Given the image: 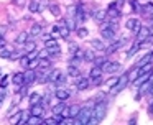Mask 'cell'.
I'll use <instances>...</instances> for the list:
<instances>
[{"mask_svg":"<svg viewBox=\"0 0 153 125\" xmlns=\"http://www.w3.org/2000/svg\"><path fill=\"white\" fill-rule=\"evenodd\" d=\"M105 112H107V102L105 100H96L87 124L96 125V124H99V122H102V118L105 117Z\"/></svg>","mask_w":153,"mask_h":125,"instance_id":"6da1fadb","label":"cell"},{"mask_svg":"<svg viewBox=\"0 0 153 125\" xmlns=\"http://www.w3.org/2000/svg\"><path fill=\"white\" fill-rule=\"evenodd\" d=\"M92 107H94V104L92 105H91V104L81 105L79 114L73 118V124L74 125H84V124H87V120H89V117H91V112H92Z\"/></svg>","mask_w":153,"mask_h":125,"instance_id":"7a4b0ae2","label":"cell"},{"mask_svg":"<svg viewBox=\"0 0 153 125\" xmlns=\"http://www.w3.org/2000/svg\"><path fill=\"white\" fill-rule=\"evenodd\" d=\"M128 84H130V81H128V72H123V74L119 76V81L115 82V86H114V87H110V92H109V94L114 97V95H117L119 92H122Z\"/></svg>","mask_w":153,"mask_h":125,"instance_id":"3957f363","label":"cell"},{"mask_svg":"<svg viewBox=\"0 0 153 125\" xmlns=\"http://www.w3.org/2000/svg\"><path fill=\"white\" fill-rule=\"evenodd\" d=\"M115 35H117V30H114L112 26H109V22L100 23V36H102V39H105V41H114V39H115Z\"/></svg>","mask_w":153,"mask_h":125,"instance_id":"277c9868","label":"cell"},{"mask_svg":"<svg viewBox=\"0 0 153 125\" xmlns=\"http://www.w3.org/2000/svg\"><path fill=\"white\" fill-rule=\"evenodd\" d=\"M45 48L50 51V54L53 56V58H56V56L61 54V48H59V43H58L56 38H50L45 41Z\"/></svg>","mask_w":153,"mask_h":125,"instance_id":"5b68a950","label":"cell"},{"mask_svg":"<svg viewBox=\"0 0 153 125\" xmlns=\"http://www.w3.org/2000/svg\"><path fill=\"white\" fill-rule=\"evenodd\" d=\"M102 71L104 72H107V74H112V72H117V71H120V62H117V61H112V59H107V61H104L102 62Z\"/></svg>","mask_w":153,"mask_h":125,"instance_id":"8992f818","label":"cell"},{"mask_svg":"<svg viewBox=\"0 0 153 125\" xmlns=\"http://www.w3.org/2000/svg\"><path fill=\"white\" fill-rule=\"evenodd\" d=\"M74 86H76V89L79 92H82V91H86V89L91 87V79L79 76V77H76V84H74Z\"/></svg>","mask_w":153,"mask_h":125,"instance_id":"52a82bcc","label":"cell"},{"mask_svg":"<svg viewBox=\"0 0 153 125\" xmlns=\"http://www.w3.org/2000/svg\"><path fill=\"white\" fill-rule=\"evenodd\" d=\"M125 26H127V30H130V31L133 33V35H137V33L140 31V28H142V23L137 18H128L125 23Z\"/></svg>","mask_w":153,"mask_h":125,"instance_id":"ba28073f","label":"cell"},{"mask_svg":"<svg viewBox=\"0 0 153 125\" xmlns=\"http://www.w3.org/2000/svg\"><path fill=\"white\" fill-rule=\"evenodd\" d=\"M50 72H51V69H36V82L46 84L48 79H50Z\"/></svg>","mask_w":153,"mask_h":125,"instance_id":"9c48e42d","label":"cell"},{"mask_svg":"<svg viewBox=\"0 0 153 125\" xmlns=\"http://www.w3.org/2000/svg\"><path fill=\"white\" fill-rule=\"evenodd\" d=\"M35 82H36V71H35V69H27L23 84H25V86H30V87H31Z\"/></svg>","mask_w":153,"mask_h":125,"instance_id":"30bf717a","label":"cell"},{"mask_svg":"<svg viewBox=\"0 0 153 125\" xmlns=\"http://www.w3.org/2000/svg\"><path fill=\"white\" fill-rule=\"evenodd\" d=\"M91 15H92V18L96 20L97 23L105 22V18H107V12H105V10H102V8H94L92 12H91Z\"/></svg>","mask_w":153,"mask_h":125,"instance_id":"8fae6325","label":"cell"},{"mask_svg":"<svg viewBox=\"0 0 153 125\" xmlns=\"http://www.w3.org/2000/svg\"><path fill=\"white\" fill-rule=\"evenodd\" d=\"M54 97H56L58 100H68V99L71 97V92L68 91L66 87H58L56 91H54Z\"/></svg>","mask_w":153,"mask_h":125,"instance_id":"7c38bea8","label":"cell"},{"mask_svg":"<svg viewBox=\"0 0 153 125\" xmlns=\"http://www.w3.org/2000/svg\"><path fill=\"white\" fill-rule=\"evenodd\" d=\"M123 43H125V39H119V41H114L110 46H107V48H105V54H114L115 51H119V49L122 48Z\"/></svg>","mask_w":153,"mask_h":125,"instance_id":"4fadbf2b","label":"cell"},{"mask_svg":"<svg viewBox=\"0 0 153 125\" xmlns=\"http://www.w3.org/2000/svg\"><path fill=\"white\" fill-rule=\"evenodd\" d=\"M30 114H31V115H40V117H43V114H45V105L41 104V102L33 104V105L30 107Z\"/></svg>","mask_w":153,"mask_h":125,"instance_id":"5bb4252c","label":"cell"},{"mask_svg":"<svg viewBox=\"0 0 153 125\" xmlns=\"http://www.w3.org/2000/svg\"><path fill=\"white\" fill-rule=\"evenodd\" d=\"M23 112H25V110H15L13 114H12L10 117H8L10 124H12V125H18V124H20L22 117H23Z\"/></svg>","mask_w":153,"mask_h":125,"instance_id":"9a60e30c","label":"cell"},{"mask_svg":"<svg viewBox=\"0 0 153 125\" xmlns=\"http://www.w3.org/2000/svg\"><path fill=\"white\" fill-rule=\"evenodd\" d=\"M150 38V31H148V26H142L140 31L137 33V41H146Z\"/></svg>","mask_w":153,"mask_h":125,"instance_id":"2e32d148","label":"cell"},{"mask_svg":"<svg viewBox=\"0 0 153 125\" xmlns=\"http://www.w3.org/2000/svg\"><path fill=\"white\" fill-rule=\"evenodd\" d=\"M41 33H43V25H40V23H35V25L30 28V36H31V39L36 38V36H41Z\"/></svg>","mask_w":153,"mask_h":125,"instance_id":"e0dca14e","label":"cell"},{"mask_svg":"<svg viewBox=\"0 0 153 125\" xmlns=\"http://www.w3.org/2000/svg\"><path fill=\"white\" fill-rule=\"evenodd\" d=\"M66 74H68V76H71V77H79V76H81V69H79V66L68 64Z\"/></svg>","mask_w":153,"mask_h":125,"instance_id":"ac0fdd59","label":"cell"},{"mask_svg":"<svg viewBox=\"0 0 153 125\" xmlns=\"http://www.w3.org/2000/svg\"><path fill=\"white\" fill-rule=\"evenodd\" d=\"M28 39H31L30 31H22V33H18V36H17V39H15V43H17V45H23V43H27Z\"/></svg>","mask_w":153,"mask_h":125,"instance_id":"d6986e66","label":"cell"},{"mask_svg":"<svg viewBox=\"0 0 153 125\" xmlns=\"http://www.w3.org/2000/svg\"><path fill=\"white\" fill-rule=\"evenodd\" d=\"M102 68L100 66H96L94 64L92 68H91V71H89V79H94V77H100L102 76Z\"/></svg>","mask_w":153,"mask_h":125,"instance_id":"ffe728a7","label":"cell"},{"mask_svg":"<svg viewBox=\"0 0 153 125\" xmlns=\"http://www.w3.org/2000/svg\"><path fill=\"white\" fill-rule=\"evenodd\" d=\"M51 64H53V58H43L40 59V64L36 69H51Z\"/></svg>","mask_w":153,"mask_h":125,"instance_id":"44dd1931","label":"cell"},{"mask_svg":"<svg viewBox=\"0 0 153 125\" xmlns=\"http://www.w3.org/2000/svg\"><path fill=\"white\" fill-rule=\"evenodd\" d=\"M27 124L28 125H38V124H43V117H40V115H28L27 118Z\"/></svg>","mask_w":153,"mask_h":125,"instance_id":"7402d4cb","label":"cell"},{"mask_svg":"<svg viewBox=\"0 0 153 125\" xmlns=\"http://www.w3.org/2000/svg\"><path fill=\"white\" fill-rule=\"evenodd\" d=\"M91 46H92L94 49H99V51H104V49L107 48L105 43H104L102 39H97V38H94L92 41H91Z\"/></svg>","mask_w":153,"mask_h":125,"instance_id":"603a6c76","label":"cell"},{"mask_svg":"<svg viewBox=\"0 0 153 125\" xmlns=\"http://www.w3.org/2000/svg\"><path fill=\"white\" fill-rule=\"evenodd\" d=\"M69 33H71V30L68 28L66 23L63 22V23L59 25V36H61L63 39H68V38H69Z\"/></svg>","mask_w":153,"mask_h":125,"instance_id":"cb8c5ba5","label":"cell"},{"mask_svg":"<svg viewBox=\"0 0 153 125\" xmlns=\"http://www.w3.org/2000/svg\"><path fill=\"white\" fill-rule=\"evenodd\" d=\"M143 8H140V12L143 13L145 16H150L153 13V2H146L145 5H142Z\"/></svg>","mask_w":153,"mask_h":125,"instance_id":"d4e9b609","label":"cell"},{"mask_svg":"<svg viewBox=\"0 0 153 125\" xmlns=\"http://www.w3.org/2000/svg\"><path fill=\"white\" fill-rule=\"evenodd\" d=\"M23 53L27 54V53H30V51H33V49H36V43L33 41V39H28L27 43H23Z\"/></svg>","mask_w":153,"mask_h":125,"instance_id":"484cf974","label":"cell"},{"mask_svg":"<svg viewBox=\"0 0 153 125\" xmlns=\"http://www.w3.org/2000/svg\"><path fill=\"white\" fill-rule=\"evenodd\" d=\"M48 10L51 12V15L53 16H59L61 15V8H59V5L58 3H48Z\"/></svg>","mask_w":153,"mask_h":125,"instance_id":"4316f807","label":"cell"},{"mask_svg":"<svg viewBox=\"0 0 153 125\" xmlns=\"http://www.w3.org/2000/svg\"><path fill=\"white\" fill-rule=\"evenodd\" d=\"M64 107H66V100H59L58 104H54L53 107H51V112H53V114H61Z\"/></svg>","mask_w":153,"mask_h":125,"instance_id":"83f0119b","label":"cell"},{"mask_svg":"<svg viewBox=\"0 0 153 125\" xmlns=\"http://www.w3.org/2000/svg\"><path fill=\"white\" fill-rule=\"evenodd\" d=\"M12 81H13V84H18V86H22L23 84V81H25V72H15L13 74V77H12Z\"/></svg>","mask_w":153,"mask_h":125,"instance_id":"f1b7e54d","label":"cell"},{"mask_svg":"<svg viewBox=\"0 0 153 125\" xmlns=\"http://www.w3.org/2000/svg\"><path fill=\"white\" fill-rule=\"evenodd\" d=\"M61 72H63L61 69H53V71L50 72V79H48V82L54 86V82L58 81V77H59V74H61Z\"/></svg>","mask_w":153,"mask_h":125,"instance_id":"f546056e","label":"cell"},{"mask_svg":"<svg viewBox=\"0 0 153 125\" xmlns=\"http://www.w3.org/2000/svg\"><path fill=\"white\" fill-rule=\"evenodd\" d=\"M142 48V41H137L135 45H133V48H130L128 51H127V58H132V56H135L137 54V51Z\"/></svg>","mask_w":153,"mask_h":125,"instance_id":"4dcf8cb0","label":"cell"},{"mask_svg":"<svg viewBox=\"0 0 153 125\" xmlns=\"http://www.w3.org/2000/svg\"><path fill=\"white\" fill-rule=\"evenodd\" d=\"M64 23H66V26L71 30V31L77 28V23H76V20H74V16H68V18H64Z\"/></svg>","mask_w":153,"mask_h":125,"instance_id":"1f68e13d","label":"cell"},{"mask_svg":"<svg viewBox=\"0 0 153 125\" xmlns=\"http://www.w3.org/2000/svg\"><path fill=\"white\" fill-rule=\"evenodd\" d=\"M12 51H13V49L8 48V46L0 48V58H2V59H8V58H10V54H12Z\"/></svg>","mask_w":153,"mask_h":125,"instance_id":"d6a6232c","label":"cell"},{"mask_svg":"<svg viewBox=\"0 0 153 125\" xmlns=\"http://www.w3.org/2000/svg\"><path fill=\"white\" fill-rule=\"evenodd\" d=\"M66 82H68V74H66V72H61L59 77H58V81L54 82V86H58V87H63Z\"/></svg>","mask_w":153,"mask_h":125,"instance_id":"836d02e7","label":"cell"},{"mask_svg":"<svg viewBox=\"0 0 153 125\" xmlns=\"http://www.w3.org/2000/svg\"><path fill=\"white\" fill-rule=\"evenodd\" d=\"M79 109H81V105L79 104H73V105H69V118H74L77 114H79Z\"/></svg>","mask_w":153,"mask_h":125,"instance_id":"e575fe53","label":"cell"},{"mask_svg":"<svg viewBox=\"0 0 153 125\" xmlns=\"http://www.w3.org/2000/svg\"><path fill=\"white\" fill-rule=\"evenodd\" d=\"M94 58H96V54H94L92 49H84V61H86V62H92Z\"/></svg>","mask_w":153,"mask_h":125,"instance_id":"d590c367","label":"cell"},{"mask_svg":"<svg viewBox=\"0 0 153 125\" xmlns=\"http://www.w3.org/2000/svg\"><path fill=\"white\" fill-rule=\"evenodd\" d=\"M138 76H140V72H138V68H133V69H130V71H128V81H130V82H133L137 77H138Z\"/></svg>","mask_w":153,"mask_h":125,"instance_id":"8d00e7d4","label":"cell"},{"mask_svg":"<svg viewBox=\"0 0 153 125\" xmlns=\"http://www.w3.org/2000/svg\"><path fill=\"white\" fill-rule=\"evenodd\" d=\"M28 100H30V105H33V104H38V102H41V95L38 94V92H33V94L28 97Z\"/></svg>","mask_w":153,"mask_h":125,"instance_id":"74e56055","label":"cell"},{"mask_svg":"<svg viewBox=\"0 0 153 125\" xmlns=\"http://www.w3.org/2000/svg\"><path fill=\"white\" fill-rule=\"evenodd\" d=\"M40 2H41V0H31V3L28 5V10H30L31 13H36L38 12V7H40Z\"/></svg>","mask_w":153,"mask_h":125,"instance_id":"f35d334b","label":"cell"},{"mask_svg":"<svg viewBox=\"0 0 153 125\" xmlns=\"http://www.w3.org/2000/svg\"><path fill=\"white\" fill-rule=\"evenodd\" d=\"M73 58H74V59H79V61H84V49H79V48H77L76 51L73 53Z\"/></svg>","mask_w":153,"mask_h":125,"instance_id":"ab89813d","label":"cell"},{"mask_svg":"<svg viewBox=\"0 0 153 125\" xmlns=\"http://www.w3.org/2000/svg\"><path fill=\"white\" fill-rule=\"evenodd\" d=\"M38 58L43 59V58H53V56L50 54V51L46 48H43V49H38Z\"/></svg>","mask_w":153,"mask_h":125,"instance_id":"60d3db41","label":"cell"},{"mask_svg":"<svg viewBox=\"0 0 153 125\" xmlns=\"http://www.w3.org/2000/svg\"><path fill=\"white\" fill-rule=\"evenodd\" d=\"M76 31H77L76 35L79 36V38H86V36H87V33H89L86 28H82V26H77V28H76Z\"/></svg>","mask_w":153,"mask_h":125,"instance_id":"b9f144b4","label":"cell"},{"mask_svg":"<svg viewBox=\"0 0 153 125\" xmlns=\"http://www.w3.org/2000/svg\"><path fill=\"white\" fill-rule=\"evenodd\" d=\"M117 81H119V77H117V76H112V77H109V79L105 81V86L110 89V87H114V86H115Z\"/></svg>","mask_w":153,"mask_h":125,"instance_id":"7bdbcfd3","label":"cell"},{"mask_svg":"<svg viewBox=\"0 0 153 125\" xmlns=\"http://www.w3.org/2000/svg\"><path fill=\"white\" fill-rule=\"evenodd\" d=\"M28 62H30L28 56H27V54H22V56H20V64H22V68L28 69Z\"/></svg>","mask_w":153,"mask_h":125,"instance_id":"ee69618b","label":"cell"},{"mask_svg":"<svg viewBox=\"0 0 153 125\" xmlns=\"http://www.w3.org/2000/svg\"><path fill=\"white\" fill-rule=\"evenodd\" d=\"M50 99H51V92L48 91V92H46V94H45V95H41V104H43L45 107H46V105L50 104Z\"/></svg>","mask_w":153,"mask_h":125,"instance_id":"f6af8a7d","label":"cell"},{"mask_svg":"<svg viewBox=\"0 0 153 125\" xmlns=\"http://www.w3.org/2000/svg\"><path fill=\"white\" fill-rule=\"evenodd\" d=\"M38 64H40V58H35V59H30L28 62V69H36Z\"/></svg>","mask_w":153,"mask_h":125,"instance_id":"bcb514c9","label":"cell"},{"mask_svg":"<svg viewBox=\"0 0 153 125\" xmlns=\"http://www.w3.org/2000/svg\"><path fill=\"white\" fill-rule=\"evenodd\" d=\"M5 97H7V87H0V107L4 104Z\"/></svg>","mask_w":153,"mask_h":125,"instance_id":"7dc6e473","label":"cell"},{"mask_svg":"<svg viewBox=\"0 0 153 125\" xmlns=\"http://www.w3.org/2000/svg\"><path fill=\"white\" fill-rule=\"evenodd\" d=\"M51 36H53V38H61V36H59V26H53V28H51Z\"/></svg>","mask_w":153,"mask_h":125,"instance_id":"c3c4849f","label":"cell"},{"mask_svg":"<svg viewBox=\"0 0 153 125\" xmlns=\"http://www.w3.org/2000/svg\"><path fill=\"white\" fill-rule=\"evenodd\" d=\"M7 82H8V76L2 74L0 76V87H7Z\"/></svg>","mask_w":153,"mask_h":125,"instance_id":"681fc988","label":"cell"},{"mask_svg":"<svg viewBox=\"0 0 153 125\" xmlns=\"http://www.w3.org/2000/svg\"><path fill=\"white\" fill-rule=\"evenodd\" d=\"M100 82H102V76H100V77L91 79V86H92V87H97V86H100Z\"/></svg>","mask_w":153,"mask_h":125,"instance_id":"f907efd6","label":"cell"},{"mask_svg":"<svg viewBox=\"0 0 153 125\" xmlns=\"http://www.w3.org/2000/svg\"><path fill=\"white\" fill-rule=\"evenodd\" d=\"M43 124L45 125H58L56 120L53 118V115H51V117H48V118H43Z\"/></svg>","mask_w":153,"mask_h":125,"instance_id":"816d5d0a","label":"cell"},{"mask_svg":"<svg viewBox=\"0 0 153 125\" xmlns=\"http://www.w3.org/2000/svg\"><path fill=\"white\" fill-rule=\"evenodd\" d=\"M104 61H105V58H102V56H96V58H94V64H96V66H102V62Z\"/></svg>","mask_w":153,"mask_h":125,"instance_id":"f5cc1de1","label":"cell"},{"mask_svg":"<svg viewBox=\"0 0 153 125\" xmlns=\"http://www.w3.org/2000/svg\"><path fill=\"white\" fill-rule=\"evenodd\" d=\"M27 56H28V59H35V58H38V48H36V49H33V51H30V53H27Z\"/></svg>","mask_w":153,"mask_h":125,"instance_id":"db71d44e","label":"cell"},{"mask_svg":"<svg viewBox=\"0 0 153 125\" xmlns=\"http://www.w3.org/2000/svg\"><path fill=\"white\" fill-rule=\"evenodd\" d=\"M130 5H132V10H133V12H138V10H140V8H138L140 5H138V2H137V0H130Z\"/></svg>","mask_w":153,"mask_h":125,"instance_id":"11a10c76","label":"cell"},{"mask_svg":"<svg viewBox=\"0 0 153 125\" xmlns=\"http://www.w3.org/2000/svg\"><path fill=\"white\" fill-rule=\"evenodd\" d=\"M48 3H50L48 0H41V2H40V7H38V12H43V10H45V7H46Z\"/></svg>","mask_w":153,"mask_h":125,"instance_id":"9f6ffc18","label":"cell"},{"mask_svg":"<svg viewBox=\"0 0 153 125\" xmlns=\"http://www.w3.org/2000/svg\"><path fill=\"white\" fill-rule=\"evenodd\" d=\"M41 38H43V41H46V39L53 38V36H51V33H41Z\"/></svg>","mask_w":153,"mask_h":125,"instance_id":"6f0895ef","label":"cell"},{"mask_svg":"<svg viewBox=\"0 0 153 125\" xmlns=\"http://www.w3.org/2000/svg\"><path fill=\"white\" fill-rule=\"evenodd\" d=\"M76 49H77V45H76V43H71V45H69V51H71V54H73V53L76 51Z\"/></svg>","mask_w":153,"mask_h":125,"instance_id":"680465c9","label":"cell"},{"mask_svg":"<svg viewBox=\"0 0 153 125\" xmlns=\"http://www.w3.org/2000/svg\"><path fill=\"white\" fill-rule=\"evenodd\" d=\"M13 3H15V5H18V7H23L25 5V0H13Z\"/></svg>","mask_w":153,"mask_h":125,"instance_id":"91938a15","label":"cell"},{"mask_svg":"<svg viewBox=\"0 0 153 125\" xmlns=\"http://www.w3.org/2000/svg\"><path fill=\"white\" fill-rule=\"evenodd\" d=\"M4 46H7V43H5L4 36H0V48H4Z\"/></svg>","mask_w":153,"mask_h":125,"instance_id":"94428289","label":"cell"},{"mask_svg":"<svg viewBox=\"0 0 153 125\" xmlns=\"http://www.w3.org/2000/svg\"><path fill=\"white\" fill-rule=\"evenodd\" d=\"M5 31H7V26H0V36H4Z\"/></svg>","mask_w":153,"mask_h":125,"instance_id":"6125c7cd","label":"cell"},{"mask_svg":"<svg viewBox=\"0 0 153 125\" xmlns=\"http://www.w3.org/2000/svg\"><path fill=\"white\" fill-rule=\"evenodd\" d=\"M148 31H150V38H153V25L148 26Z\"/></svg>","mask_w":153,"mask_h":125,"instance_id":"be15d7a7","label":"cell"},{"mask_svg":"<svg viewBox=\"0 0 153 125\" xmlns=\"http://www.w3.org/2000/svg\"><path fill=\"white\" fill-rule=\"evenodd\" d=\"M148 112L153 115V100H152V104H150V107H148Z\"/></svg>","mask_w":153,"mask_h":125,"instance_id":"e7e4bbea","label":"cell"},{"mask_svg":"<svg viewBox=\"0 0 153 125\" xmlns=\"http://www.w3.org/2000/svg\"><path fill=\"white\" fill-rule=\"evenodd\" d=\"M150 61L153 62V51H152V56H150Z\"/></svg>","mask_w":153,"mask_h":125,"instance_id":"03108f58","label":"cell"},{"mask_svg":"<svg viewBox=\"0 0 153 125\" xmlns=\"http://www.w3.org/2000/svg\"><path fill=\"white\" fill-rule=\"evenodd\" d=\"M2 74H4V72H2V69H0V76H2Z\"/></svg>","mask_w":153,"mask_h":125,"instance_id":"003e7915","label":"cell"}]
</instances>
